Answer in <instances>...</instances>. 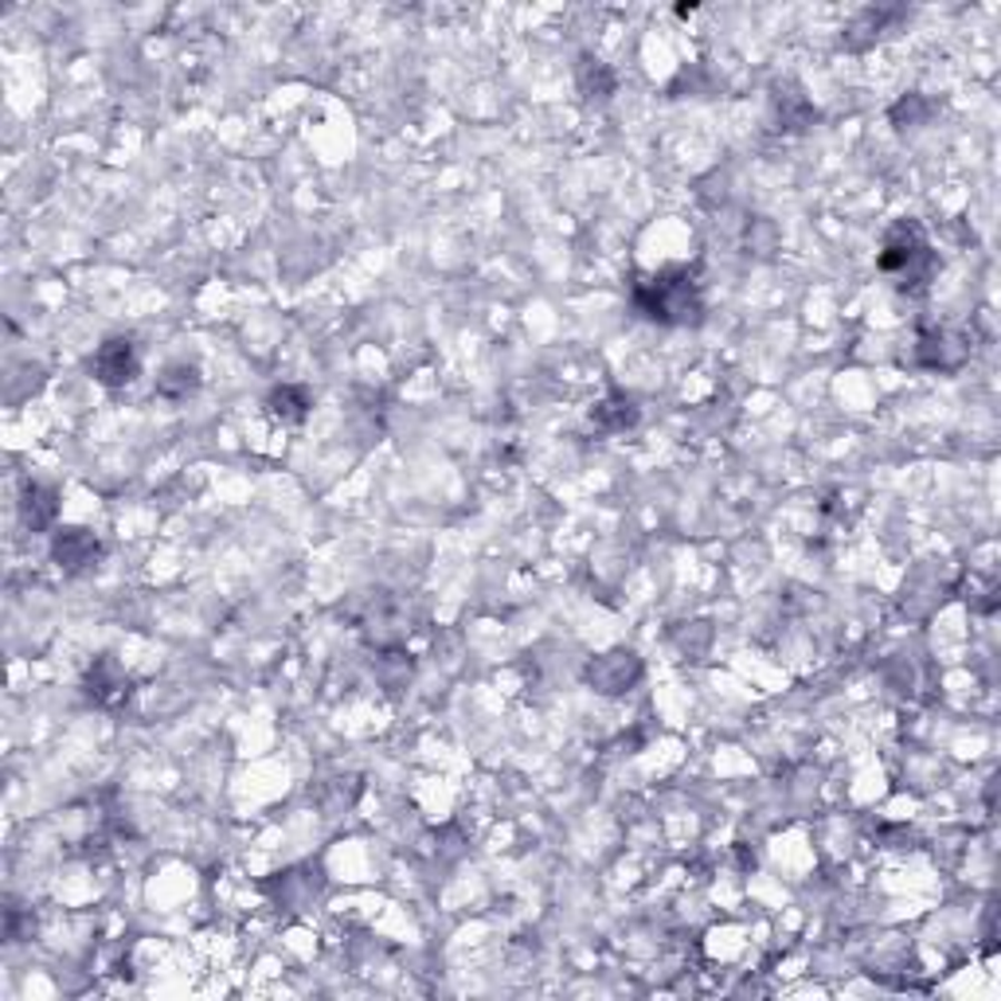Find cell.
<instances>
[{
	"label": "cell",
	"instance_id": "1",
	"mask_svg": "<svg viewBox=\"0 0 1001 1001\" xmlns=\"http://www.w3.org/2000/svg\"><path fill=\"white\" fill-rule=\"evenodd\" d=\"M634 310L657 325H697L705 317L697 266H674V271L649 274L634 282Z\"/></svg>",
	"mask_w": 1001,
	"mask_h": 1001
},
{
	"label": "cell",
	"instance_id": "2",
	"mask_svg": "<svg viewBox=\"0 0 1001 1001\" xmlns=\"http://www.w3.org/2000/svg\"><path fill=\"white\" fill-rule=\"evenodd\" d=\"M876 266H881L889 278H896L900 289H912V294H923L928 282L935 278L939 258L931 251L928 235L915 219H900L889 235H884V247L876 255Z\"/></svg>",
	"mask_w": 1001,
	"mask_h": 1001
},
{
	"label": "cell",
	"instance_id": "3",
	"mask_svg": "<svg viewBox=\"0 0 1001 1001\" xmlns=\"http://www.w3.org/2000/svg\"><path fill=\"white\" fill-rule=\"evenodd\" d=\"M90 372H95L98 384L106 387H121L134 384L137 372H141V361H137V349L129 337H110L106 345H98V353L90 356Z\"/></svg>",
	"mask_w": 1001,
	"mask_h": 1001
},
{
	"label": "cell",
	"instance_id": "4",
	"mask_svg": "<svg viewBox=\"0 0 1001 1001\" xmlns=\"http://www.w3.org/2000/svg\"><path fill=\"white\" fill-rule=\"evenodd\" d=\"M51 556H56L63 571H82L102 556V544L87 529H63L56 537V544H51Z\"/></svg>",
	"mask_w": 1001,
	"mask_h": 1001
},
{
	"label": "cell",
	"instance_id": "5",
	"mask_svg": "<svg viewBox=\"0 0 1001 1001\" xmlns=\"http://www.w3.org/2000/svg\"><path fill=\"white\" fill-rule=\"evenodd\" d=\"M638 674H641L638 657L622 654V649H618V654H607V657H595L591 669H587V677H591V685L599 693H622Z\"/></svg>",
	"mask_w": 1001,
	"mask_h": 1001
},
{
	"label": "cell",
	"instance_id": "6",
	"mask_svg": "<svg viewBox=\"0 0 1001 1001\" xmlns=\"http://www.w3.org/2000/svg\"><path fill=\"white\" fill-rule=\"evenodd\" d=\"M966 353H970L966 341L946 333V328H935V333H923L920 337V364H928V369L954 372L966 361Z\"/></svg>",
	"mask_w": 1001,
	"mask_h": 1001
},
{
	"label": "cell",
	"instance_id": "7",
	"mask_svg": "<svg viewBox=\"0 0 1001 1001\" xmlns=\"http://www.w3.org/2000/svg\"><path fill=\"white\" fill-rule=\"evenodd\" d=\"M87 693H90V700H98V705H118V700L126 697L129 681L114 657H98L95 669H90V677H87Z\"/></svg>",
	"mask_w": 1001,
	"mask_h": 1001
},
{
	"label": "cell",
	"instance_id": "8",
	"mask_svg": "<svg viewBox=\"0 0 1001 1001\" xmlns=\"http://www.w3.org/2000/svg\"><path fill=\"white\" fill-rule=\"evenodd\" d=\"M266 403H271V411L282 419V423H302V419L310 415V408H313L310 392H305V387H294V384L274 387Z\"/></svg>",
	"mask_w": 1001,
	"mask_h": 1001
},
{
	"label": "cell",
	"instance_id": "9",
	"mask_svg": "<svg viewBox=\"0 0 1001 1001\" xmlns=\"http://www.w3.org/2000/svg\"><path fill=\"white\" fill-rule=\"evenodd\" d=\"M59 513V501H56V489L48 485H28L24 489V521L32 524L36 532L48 529Z\"/></svg>",
	"mask_w": 1001,
	"mask_h": 1001
},
{
	"label": "cell",
	"instance_id": "10",
	"mask_svg": "<svg viewBox=\"0 0 1001 1001\" xmlns=\"http://www.w3.org/2000/svg\"><path fill=\"white\" fill-rule=\"evenodd\" d=\"M591 419L602 426V431H626V426L638 423V408H634V400H626V395H615V400L599 403V408L591 411Z\"/></svg>",
	"mask_w": 1001,
	"mask_h": 1001
},
{
	"label": "cell",
	"instance_id": "11",
	"mask_svg": "<svg viewBox=\"0 0 1001 1001\" xmlns=\"http://www.w3.org/2000/svg\"><path fill=\"white\" fill-rule=\"evenodd\" d=\"M196 387H200V376H196V369H188V364H173V369H165V376L157 380L160 400H188Z\"/></svg>",
	"mask_w": 1001,
	"mask_h": 1001
},
{
	"label": "cell",
	"instance_id": "12",
	"mask_svg": "<svg viewBox=\"0 0 1001 1001\" xmlns=\"http://www.w3.org/2000/svg\"><path fill=\"white\" fill-rule=\"evenodd\" d=\"M579 82H583L587 98H591V90H599L595 98H607L610 90H615V79H610V71L599 63V59H583V67H579Z\"/></svg>",
	"mask_w": 1001,
	"mask_h": 1001
}]
</instances>
